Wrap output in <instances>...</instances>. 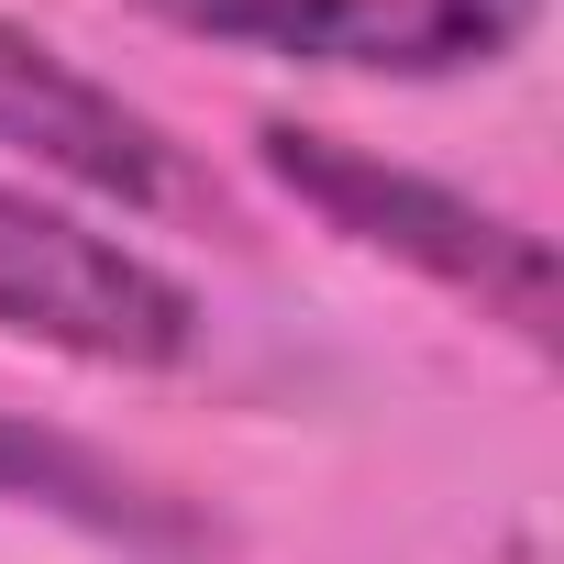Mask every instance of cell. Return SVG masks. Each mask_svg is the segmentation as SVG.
<instances>
[{"instance_id":"cell-5","label":"cell","mask_w":564,"mask_h":564,"mask_svg":"<svg viewBox=\"0 0 564 564\" xmlns=\"http://www.w3.org/2000/svg\"><path fill=\"white\" fill-rule=\"evenodd\" d=\"M0 509H45V520L122 542L144 564H210L221 553V531L188 498H166L155 476H133L122 454H100L89 432H56L34 410H0Z\"/></svg>"},{"instance_id":"cell-4","label":"cell","mask_w":564,"mask_h":564,"mask_svg":"<svg viewBox=\"0 0 564 564\" xmlns=\"http://www.w3.org/2000/svg\"><path fill=\"white\" fill-rule=\"evenodd\" d=\"M0 144L122 210H221L155 111H133L111 78H89L78 56H56L23 23H0Z\"/></svg>"},{"instance_id":"cell-2","label":"cell","mask_w":564,"mask_h":564,"mask_svg":"<svg viewBox=\"0 0 564 564\" xmlns=\"http://www.w3.org/2000/svg\"><path fill=\"white\" fill-rule=\"evenodd\" d=\"M0 333H23L45 355L78 366H122V377H166L199 355V300L188 276H166L144 243L34 199L0 177Z\"/></svg>"},{"instance_id":"cell-1","label":"cell","mask_w":564,"mask_h":564,"mask_svg":"<svg viewBox=\"0 0 564 564\" xmlns=\"http://www.w3.org/2000/svg\"><path fill=\"white\" fill-rule=\"evenodd\" d=\"M254 166L300 210H322L344 243L432 276L476 322H498L531 355H553L564 289H553V243L531 221H509V210H487V199H465V188H443V177H421V166H399V155H377L355 133H322V122H254Z\"/></svg>"},{"instance_id":"cell-3","label":"cell","mask_w":564,"mask_h":564,"mask_svg":"<svg viewBox=\"0 0 564 564\" xmlns=\"http://www.w3.org/2000/svg\"><path fill=\"white\" fill-rule=\"evenodd\" d=\"M199 45L289 56V67H344V78H465L498 67L542 0H144Z\"/></svg>"}]
</instances>
